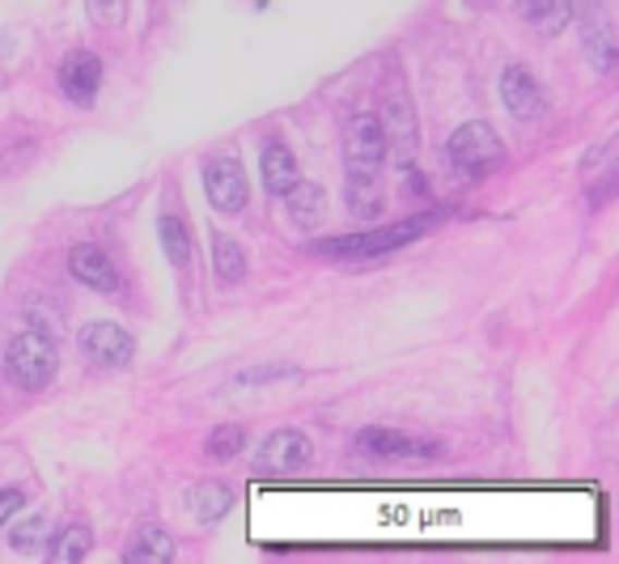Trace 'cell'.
Returning a JSON list of instances; mask_svg holds the SVG:
<instances>
[{
    "mask_svg": "<svg viewBox=\"0 0 619 564\" xmlns=\"http://www.w3.org/2000/svg\"><path fill=\"white\" fill-rule=\"evenodd\" d=\"M43 543H47V518H26L9 530V548L17 552H43Z\"/></svg>",
    "mask_w": 619,
    "mask_h": 564,
    "instance_id": "cell-23",
    "label": "cell"
},
{
    "mask_svg": "<svg viewBox=\"0 0 619 564\" xmlns=\"http://www.w3.org/2000/svg\"><path fill=\"white\" fill-rule=\"evenodd\" d=\"M310 458H314V445L298 429H280V433H271L268 442L259 445V467L268 476H298V471L310 467Z\"/></svg>",
    "mask_w": 619,
    "mask_h": 564,
    "instance_id": "cell-7",
    "label": "cell"
},
{
    "mask_svg": "<svg viewBox=\"0 0 619 564\" xmlns=\"http://www.w3.org/2000/svg\"><path fill=\"white\" fill-rule=\"evenodd\" d=\"M501 98H505V107H509V115H518L522 123L543 120V111H547V98H543L539 81L531 77L526 69H518V64H509L501 73Z\"/></svg>",
    "mask_w": 619,
    "mask_h": 564,
    "instance_id": "cell-9",
    "label": "cell"
},
{
    "mask_svg": "<svg viewBox=\"0 0 619 564\" xmlns=\"http://www.w3.org/2000/svg\"><path fill=\"white\" fill-rule=\"evenodd\" d=\"M85 13H89L94 26L116 30V26L128 22V0H85Z\"/></svg>",
    "mask_w": 619,
    "mask_h": 564,
    "instance_id": "cell-24",
    "label": "cell"
},
{
    "mask_svg": "<svg viewBox=\"0 0 619 564\" xmlns=\"http://www.w3.org/2000/svg\"><path fill=\"white\" fill-rule=\"evenodd\" d=\"M242 450H246V429H242V425H221V429H213L208 442H204V454H208L213 463H230Z\"/></svg>",
    "mask_w": 619,
    "mask_h": 564,
    "instance_id": "cell-21",
    "label": "cell"
},
{
    "mask_svg": "<svg viewBox=\"0 0 619 564\" xmlns=\"http://www.w3.org/2000/svg\"><path fill=\"white\" fill-rule=\"evenodd\" d=\"M174 556H179V548H174L170 530H161V526H141V530L132 535V543L123 548V561H128V564L174 561Z\"/></svg>",
    "mask_w": 619,
    "mask_h": 564,
    "instance_id": "cell-14",
    "label": "cell"
},
{
    "mask_svg": "<svg viewBox=\"0 0 619 564\" xmlns=\"http://www.w3.org/2000/svg\"><path fill=\"white\" fill-rule=\"evenodd\" d=\"M356 445H361L365 454H374V458H412V454H437V445L412 442V438H403V433H395V429H365Z\"/></svg>",
    "mask_w": 619,
    "mask_h": 564,
    "instance_id": "cell-13",
    "label": "cell"
},
{
    "mask_svg": "<svg viewBox=\"0 0 619 564\" xmlns=\"http://www.w3.org/2000/svg\"><path fill=\"white\" fill-rule=\"evenodd\" d=\"M22 505H26V492H22V488H0V526L9 523Z\"/></svg>",
    "mask_w": 619,
    "mask_h": 564,
    "instance_id": "cell-25",
    "label": "cell"
},
{
    "mask_svg": "<svg viewBox=\"0 0 619 564\" xmlns=\"http://www.w3.org/2000/svg\"><path fill=\"white\" fill-rule=\"evenodd\" d=\"M213 268H217V277L221 281H246V246L242 242H233L230 234H221V230H213Z\"/></svg>",
    "mask_w": 619,
    "mask_h": 564,
    "instance_id": "cell-17",
    "label": "cell"
},
{
    "mask_svg": "<svg viewBox=\"0 0 619 564\" xmlns=\"http://www.w3.org/2000/svg\"><path fill=\"white\" fill-rule=\"evenodd\" d=\"M259 165H264V183H268L271 196H284V192L298 183V158H293L284 145H276V140L264 149Z\"/></svg>",
    "mask_w": 619,
    "mask_h": 564,
    "instance_id": "cell-16",
    "label": "cell"
},
{
    "mask_svg": "<svg viewBox=\"0 0 619 564\" xmlns=\"http://www.w3.org/2000/svg\"><path fill=\"white\" fill-rule=\"evenodd\" d=\"M56 369H60V353H56L51 335L22 331V335L9 340V348H4V378L17 391H43V387H51Z\"/></svg>",
    "mask_w": 619,
    "mask_h": 564,
    "instance_id": "cell-2",
    "label": "cell"
},
{
    "mask_svg": "<svg viewBox=\"0 0 619 564\" xmlns=\"http://www.w3.org/2000/svg\"><path fill=\"white\" fill-rule=\"evenodd\" d=\"M437 217H408L399 225H383V230H365V234H344V238H323L314 242L310 250L323 255V259H378L390 255L399 246H408L412 238H421Z\"/></svg>",
    "mask_w": 619,
    "mask_h": 564,
    "instance_id": "cell-1",
    "label": "cell"
},
{
    "mask_svg": "<svg viewBox=\"0 0 619 564\" xmlns=\"http://www.w3.org/2000/svg\"><path fill=\"white\" fill-rule=\"evenodd\" d=\"M378 120H383V132H387V145H395V149L403 154V161H412L421 136H416V111H412V102H408L403 89H390L387 111H383Z\"/></svg>",
    "mask_w": 619,
    "mask_h": 564,
    "instance_id": "cell-11",
    "label": "cell"
},
{
    "mask_svg": "<svg viewBox=\"0 0 619 564\" xmlns=\"http://www.w3.org/2000/svg\"><path fill=\"white\" fill-rule=\"evenodd\" d=\"M157 234H161V250L174 268H187L192 263V234H187V221L174 217V212H161L157 221Z\"/></svg>",
    "mask_w": 619,
    "mask_h": 564,
    "instance_id": "cell-18",
    "label": "cell"
},
{
    "mask_svg": "<svg viewBox=\"0 0 619 564\" xmlns=\"http://www.w3.org/2000/svg\"><path fill=\"white\" fill-rule=\"evenodd\" d=\"M81 353H85V361L98 365V369H128L132 365V353H136V340L119 327V322H89L85 331H81Z\"/></svg>",
    "mask_w": 619,
    "mask_h": 564,
    "instance_id": "cell-6",
    "label": "cell"
},
{
    "mask_svg": "<svg viewBox=\"0 0 619 564\" xmlns=\"http://www.w3.org/2000/svg\"><path fill=\"white\" fill-rule=\"evenodd\" d=\"M284 208H289L293 225L314 230V225H323V217H327V196H323V187H318V183L298 179V183L284 192Z\"/></svg>",
    "mask_w": 619,
    "mask_h": 564,
    "instance_id": "cell-12",
    "label": "cell"
},
{
    "mask_svg": "<svg viewBox=\"0 0 619 564\" xmlns=\"http://www.w3.org/2000/svg\"><path fill=\"white\" fill-rule=\"evenodd\" d=\"M446 158H450V165H454L459 174H466V179H484V174H493L505 161V145L488 123L475 120V123H463V127L450 136Z\"/></svg>",
    "mask_w": 619,
    "mask_h": 564,
    "instance_id": "cell-4",
    "label": "cell"
},
{
    "mask_svg": "<svg viewBox=\"0 0 619 564\" xmlns=\"http://www.w3.org/2000/svg\"><path fill=\"white\" fill-rule=\"evenodd\" d=\"M204 196L217 212H242L246 196H251V179H246L242 161L230 154L204 161Z\"/></svg>",
    "mask_w": 619,
    "mask_h": 564,
    "instance_id": "cell-5",
    "label": "cell"
},
{
    "mask_svg": "<svg viewBox=\"0 0 619 564\" xmlns=\"http://www.w3.org/2000/svg\"><path fill=\"white\" fill-rule=\"evenodd\" d=\"M585 51H590V60H594V64H598L603 73H607L611 64H616V39H611V22H603V17H598V22L590 26V35H585Z\"/></svg>",
    "mask_w": 619,
    "mask_h": 564,
    "instance_id": "cell-22",
    "label": "cell"
},
{
    "mask_svg": "<svg viewBox=\"0 0 619 564\" xmlns=\"http://www.w3.org/2000/svg\"><path fill=\"white\" fill-rule=\"evenodd\" d=\"M187 510H192V518L199 526L221 523V518L233 510V492L226 483H195L192 496H187Z\"/></svg>",
    "mask_w": 619,
    "mask_h": 564,
    "instance_id": "cell-15",
    "label": "cell"
},
{
    "mask_svg": "<svg viewBox=\"0 0 619 564\" xmlns=\"http://www.w3.org/2000/svg\"><path fill=\"white\" fill-rule=\"evenodd\" d=\"M387 132L378 115H356L344 136V183H383L387 170Z\"/></svg>",
    "mask_w": 619,
    "mask_h": 564,
    "instance_id": "cell-3",
    "label": "cell"
},
{
    "mask_svg": "<svg viewBox=\"0 0 619 564\" xmlns=\"http://www.w3.org/2000/svg\"><path fill=\"white\" fill-rule=\"evenodd\" d=\"M526 22L551 39L573 22V0H526Z\"/></svg>",
    "mask_w": 619,
    "mask_h": 564,
    "instance_id": "cell-19",
    "label": "cell"
},
{
    "mask_svg": "<svg viewBox=\"0 0 619 564\" xmlns=\"http://www.w3.org/2000/svg\"><path fill=\"white\" fill-rule=\"evenodd\" d=\"M89 548H94V535H89V526H69V530H60V539L47 548V556L60 564H77L89 556Z\"/></svg>",
    "mask_w": 619,
    "mask_h": 564,
    "instance_id": "cell-20",
    "label": "cell"
},
{
    "mask_svg": "<svg viewBox=\"0 0 619 564\" xmlns=\"http://www.w3.org/2000/svg\"><path fill=\"white\" fill-rule=\"evenodd\" d=\"M98 85H102V60H98L94 51H73V56L60 64V89H64L69 102L94 107Z\"/></svg>",
    "mask_w": 619,
    "mask_h": 564,
    "instance_id": "cell-8",
    "label": "cell"
},
{
    "mask_svg": "<svg viewBox=\"0 0 619 564\" xmlns=\"http://www.w3.org/2000/svg\"><path fill=\"white\" fill-rule=\"evenodd\" d=\"M69 272L77 277V284L85 289H94V293H116L119 289V272L116 263H111V255L102 250V246H73V255H69Z\"/></svg>",
    "mask_w": 619,
    "mask_h": 564,
    "instance_id": "cell-10",
    "label": "cell"
}]
</instances>
